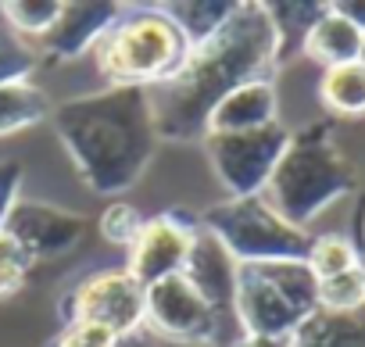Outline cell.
Instances as JSON below:
<instances>
[{"instance_id": "1", "label": "cell", "mask_w": 365, "mask_h": 347, "mask_svg": "<svg viewBox=\"0 0 365 347\" xmlns=\"http://www.w3.org/2000/svg\"><path fill=\"white\" fill-rule=\"evenodd\" d=\"M279 65V40L265 4L233 8V15L182 58L179 72L161 86L147 90L158 140H197L208 133V115L215 104L244 83L269 79Z\"/></svg>"}, {"instance_id": "2", "label": "cell", "mask_w": 365, "mask_h": 347, "mask_svg": "<svg viewBox=\"0 0 365 347\" xmlns=\"http://www.w3.org/2000/svg\"><path fill=\"white\" fill-rule=\"evenodd\" d=\"M54 133L93 194L129 190L154 157L158 129L150 97L140 86H108L51 108Z\"/></svg>"}, {"instance_id": "3", "label": "cell", "mask_w": 365, "mask_h": 347, "mask_svg": "<svg viewBox=\"0 0 365 347\" xmlns=\"http://www.w3.org/2000/svg\"><path fill=\"white\" fill-rule=\"evenodd\" d=\"M354 190V168L333 143L326 125L290 133L283 157L262 190L265 204L290 226L308 229L329 204Z\"/></svg>"}, {"instance_id": "4", "label": "cell", "mask_w": 365, "mask_h": 347, "mask_svg": "<svg viewBox=\"0 0 365 347\" xmlns=\"http://www.w3.org/2000/svg\"><path fill=\"white\" fill-rule=\"evenodd\" d=\"M187 51L190 43L161 8H122L90 54L111 86L154 90L179 72Z\"/></svg>"}, {"instance_id": "5", "label": "cell", "mask_w": 365, "mask_h": 347, "mask_svg": "<svg viewBox=\"0 0 365 347\" xmlns=\"http://www.w3.org/2000/svg\"><path fill=\"white\" fill-rule=\"evenodd\" d=\"M319 308V279L304 258L237 265L233 315L240 333L294 336V329Z\"/></svg>"}, {"instance_id": "6", "label": "cell", "mask_w": 365, "mask_h": 347, "mask_svg": "<svg viewBox=\"0 0 365 347\" xmlns=\"http://www.w3.org/2000/svg\"><path fill=\"white\" fill-rule=\"evenodd\" d=\"M208 233L222 240V247L237 258V265L247 261H279V258H304L308 254V229H297L283 222L265 197H226L212 204L197 219Z\"/></svg>"}, {"instance_id": "7", "label": "cell", "mask_w": 365, "mask_h": 347, "mask_svg": "<svg viewBox=\"0 0 365 347\" xmlns=\"http://www.w3.org/2000/svg\"><path fill=\"white\" fill-rule=\"evenodd\" d=\"M143 329L182 347H230L240 336V329H226L182 272L143 286Z\"/></svg>"}, {"instance_id": "8", "label": "cell", "mask_w": 365, "mask_h": 347, "mask_svg": "<svg viewBox=\"0 0 365 347\" xmlns=\"http://www.w3.org/2000/svg\"><path fill=\"white\" fill-rule=\"evenodd\" d=\"M290 143V129L283 122L247 129V133H208L205 150L219 183L230 197H258L272 176L276 161Z\"/></svg>"}, {"instance_id": "9", "label": "cell", "mask_w": 365, "mask_h": 347, "mask_svg": "<svg viewBox=\"0 0 365 347\" xmlns=\"http://www.w3.org/2000/svg\"><path fill=\"white\" fill-rule=\"evenodd\" d=\"M65 322H93L118 340L143 326V286L125 269H101L86 276L61 304Z\"/></svg>"}, {"instance_id": "10", "label": "cell", "mask_w": 365, "mask_h": 347, "mask_svg": "<svg viewBox=\"0 0 365 347\" xmlns=\"http://www.w3.org/2000/svg\"><path fill=\"white\" fill-rule=\"evenodd\" d=\"M0 229H8L22 244L29 261H36V258H58V254L76 251L86 237V219L68 208L47 204V201L19 197V204L11 208V215L4 219Z\"/></svg>"}, {"instance_id": "11", "label": "cell", "mask_w": 365, "mask_h": 347, "mask_svg": "<svg viewBox=\"0 0 365 347\" xmlns=\"http://www.w3.org/2000/svg\"><path fill=\"white\" fill-rule=\"evenodd\" d=\"M190 240H194V222H187V219H179V215L143 219L136 240L125 251L129 254L125 272L140 286H150L165 276H175V272H182V265H187Z\"/></svg>"}, {"instance_id": "12", "label": "cell", "mask_w": 365, "mask_h": 347, "mask_svg": "<svg viewBox=\"0 0 365 347\" xmlns=\"http://www.w3.org/2000/svg\"><path fill=\"white\" fill-rule=\"evenodd\" d=\"M182 276H187L197 294L212 304V311L233 326H237V315H233V294H237V258L222 247V240L215 233H208L201 222H194V240H190V254H187V265H182Z\"/></svg>"}, {"instance_id": "13", "label": "cell", "mask_w": 365, "mask_h": 347, "mask_svg": "<svg viewBox=\"0 0 365 347\" xmlns=\"http://www.w3.org/2000/svg\"><path fill=\"white\" fill-rule=\"evenodd\" d=\"M122 15V4L111 0H76V4H61L58 22L40 36V43L54 58H79L83 51H93V43L104 36V29Z\"/></svg>"}, {"instance_id": "14", "label": "cell", "mask_w": 365, "mask_h": 347, "mask_svg": "<svg viewBox=\"0 0 365 347\" xmlns=\"http://www.w3.org/2000/svg\"><path fill=\"white\" fill-rule=\"evenodd\" d=\"M279 122V100L272 79H255L226 93L208 115V133H247ZM205 133V136H208Z\"/></svg>"}, {"instance_id": "15", "label": "cell", "mask_w": 365, "mask_h": 347, "mask_svg": "<svg viewBox=\"0 0 365 347\" xmlns=\"http://www.w3.org/2000/svg\"><path fill=\"white\" fill-rule=\"evenodd\" d=\"M358 43H361V29H354L344 15H336L329 4L326 11L319 15V22L308 29L304 43H301V54L319 61L322 68H333V65H347L358 58Z\"/></svg>"}, {"instance_id": "16", "label": "cell", "mask_w": 365, "mask_h": 347, "mask_svg": "<svg viewBox=\"0 0 365 347\" xmlns=\"http://www.w3.org/2000/svg\"><path fill=\"white\" fill-rule=\"evenodd\" d=\"M290 347H365V304L354 311L315 308L297 329Z\"/></svg>"}, {"instance_id": "17", "label": "cell", "mask_w": 365, "mask_h": 347, "mask_svg": "<svg viewBox=\"0 0 365 347\" xmlns=\"http://www.w3.org/2000/svg\"><path fill=\"white\" fill-rule=\"evenodd\" d=\"M168 22L182 33V40H187L190 47L208 40L237 8V0H172V4H158Z\"/></svg>"}, {"instance_id": "18", "label": "cell", "mask_w": 365, "mask_h": 347, "mask_svg": "<svg viewBox=\"0 0 365 347\" xmlns=\"http://www.w3.org/2000/svg\"><path fill=\"white\" fill-rule=\"evenodd\" d=\"M319 100L336 115H365V68L358 61L322 68Z\"/></svg>"}, {"instance_id": "19", "label": "cell", "mask_w": 365, "mask_h": 347, "mask_svg": "<svg viewBox=\"0 0 365 347\" xmlns=\"http://www.w3.org/2000/svg\"><path fill=\"white\" fill-rule=\"evenodd\" d=\"M43 118H51V104L33 83L0 86V136L22 133Z\"/></svg>"}, {"instance_id": "20", "label": "cell", "mask_w": 365, "mask_h": 347, "mask_svg": "<svg viewBox=\"0 0 365 347\" xmlns=\"http://www.w3.org/2000/svg\"><path fill=\"white\" fill-rule=\"evenodd\" d=\"M265 11H269L276 40H279V65H283L294 51H301L308 29L319 22L326 4H265Z\"/></svg>"}, {"instance_id": "21", "label": "cell", "mask_w": 365, "mask_h": 347, "mask_svg": "<svg viewBox=\"0 0 365 347\" xmlns=\"http://www.w3.org/2000/svg\"><path fill=\"white\" fill-rule=\"evenodd\" d=\"M304 261L315 279H329V276H340V272L361 265V254H358L354 240H347L340 233H322V237H312Z\"/></svg>"}, {"instance_id": "22", "label": "cell", "mask_w": 365, "mask_h": 347, "mask_svg": "<svg viewBox=\"0 0 365 347\" xmlns=\"http://www.w3.org/2000/svg\"><path fill=\"white\" fill-rule=\"evenodd\" d=\"M365 304V269L354 265L340 276L319 279V308L322 311H354Z\"/></svg>"}, {"instance_id": "23", "label": "cell", "mask_w": 365, "mask_h": 347, "mask_svg": "<svg viewBox=\"0 0 365 347\" xmlns=\"http://www.w3.org/2000/svg\"><path fill=\"white\" fill-rule=\"evenodd\" d=\"M0 11H4V19L11 22V29L26 33V36H43L58 15H61V0H4L0 4Z\"/></svg>"}, {"instance_id": "24", "label": "cell", "mask_w": 365, "mask_h": 347, "mask_svg": "<svg viewBox=\"0 0 365 347\" xmlns=\"http://www.w3.org/2000/svg\"><path fill=\"white\" fill-rule=\"evenodd\" d=\"M36 65V54L26 47V40L0 26V86H11V83H29V72Z\"/></svg>"}, {"instance_id": "25", "label": "cell", "mask_w": 365, "mask_h": 347, "mask_svg": "<svg viewBox=\"0 0 365 347\" xmlns=\"http://www.w3.org/2000/svg\"><path fill=\"white\" fill-rule=\"evenodd\" d=\"M140 226H143V219H140V212H136L133 204H111V208L101 212V237H104L111 247L129 251V244L136 240Z\"/></svg>"}, {"instance_id": "26", "label": "cell", "mask_w": 365, "mask_h": 347, "mask_svg": "<svg viewBox=\"0 0 365 347\" xmlns=\"http://www.w3.org/2000/svg\"><path fill=\"white\" fill-rule=\"evenodd\" d=\"M54 347H118V336L93 322H65L54 336Z\"/></svg>"}, {"instance_id": "27", "label": "cell", "mask_w": 365, "mask_h": 347, "mask_svg": "<svg viewBox=\"0 0 365 347\" xmlns=\"http://www.w3.org/2000/svg\"><path fill=\"white\" fill-rule=\"evenodd\" d=\"M19 183H22V168L11 161L0 165V226H4V219L19 204Z\"/></svg>"}, {"instance_id": "28", "label": "cell", "mask_w": 365, "mask_h": 347, "mask_svg": "<svg viewBox=\"0 0 365 347\" xmlns=\"http://www.w3.org/2000/svg\"><path fill=\"white\" fill-rule=\"evenodd\" d=\"M0 265H22V269H33L29 254L22 251V244H19L8 229H0Z\"/></svg>"}, {"instance_id": "29", "label": "cell", "mask_w": 365, "mask_h": 347, "mask_svg": "<svg viewBox=\"0 0 365 347\" xmlns=\"http://www.w3.org/2000/svg\"><path fill=\"white\" fill-rule=\"evenodd\" d=\"M26 276H29V269H22V265H0V297H15L26 286Z\"/></svg>"}, {"instance_id": "30", "label": "cell", "mask_w": 365, "mask_h": 347, "mask_svg": "<svg viewBox=\"0 0 365 347\" xmlns=\"http://www.w3.org/2000/svg\"><path fill=\"white\" fill-rule=\"evenodd\" d=\"M294 336H265V333H240L230 347H290Z\"/></svg>"}, {"instance_id": "31", "label": "cell", "mask_w": 365, "mask_h": 347, "mask_svg": "<svg viewBox=\"0 0 365 347\" xmlns=\"http://www.w3.org/2000/svg\"><path fill=\"white\" fill-rule=\"evenodd\" d=\"M336 15H344L354 29L365 33V0H336V4H329Z\"/></svg>"}, {"instance_id": "32", "label": "cell", "mask_w": 365, "mask_h": 347, "mask_svg": "<svg viewBox=\"0 0 365 347\" xmlns=\"http://www.w3.org/2000/svg\"><path fill=\"white\" fill-rule=\"evenodd\" d=\"M361 68H365V33H361V43H358V58H354Z\"/></svg>"}, {"instance_id": "33", "label": "cell", "mask_w": 365, "mask_h": 347, "mask_svg": "<svg viewBox=\"0 0 365 347\" xmlns=\"http://www.w3.org/2000/svg\"><path fill=\"white\" fill-rule=\"evenodd\" d=\"M361 269H365V258H361Z\"/></svg>"}]
</instances>
